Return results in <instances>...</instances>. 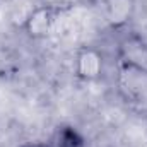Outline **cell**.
Segmentation results:
<instances>
[{"mask_svg":"<svg viewBox=\"0 0 147 147\" xmlns=\"http://www.w3.org/2000/svg\"><path fill=\"white\" fill-rule=\"evenodd\" d=\"M53 21H55V16H53V9L51 7H46V5H41L33 9L28 17L24 19V33L33 39H41L45 38L50 31H51V26H53Z\"/></svg>","mask_w":147,"mask_h":147,"instance_id":"obj_1","label":"cell"},{"mask_svg":"<svg viewBox=\"0 0 147 147\" xmlns=\"http://www.w3.org/2000/svg\"><path fill=\"white\" fill-rule=\"evenodd\" d=\"M103 70V57L94 48H87L77 57V75L84 80L98 79Z\"/></svg>","mask_w":147,"mask_h":147,"instance_id":"obj_2","label":"cell"},{"mask_svg":"<svg viewBox=\"0 0 147 147\" xmlns=\"http://www.w3.org/2000/svg\"><path fill=\"white\" fill-rule=\"evenodd\" d=\"M50 147H86L84 137L72 127H60L55 135Z\"/></svg>","mask_w":147,"mask_h":147,"instance_id":"obj_3","label":"cell"},{"mask_svg":"<svg viewBox=\"0 0 147 147\" xmlns=\"http://www.w3.org/2000/svg\"><path fill=\"white\" fill-rule=\"evenodd\" d=\"M108 10H110L111 21H125L130 12V2L125 0L123 3H120V0H110Z\"/></svg>","mask_w":147,"mask_h":147,"instance_id":"obj_4","label":"cell"},{"mask_svg":"<svg viewBox=\"0 0 147 147\" xmlns=\"http://www.w3.org/2000/svg\"><path fill=\"white\" fill-rule=\"evenodd\" d=\"M22 147H50V146H43V144H31V146H22Z\"/></svg>","mask_w":147,"mask_h":147,"instance_id":"obj_5","label":"cell"}]
</instances>
